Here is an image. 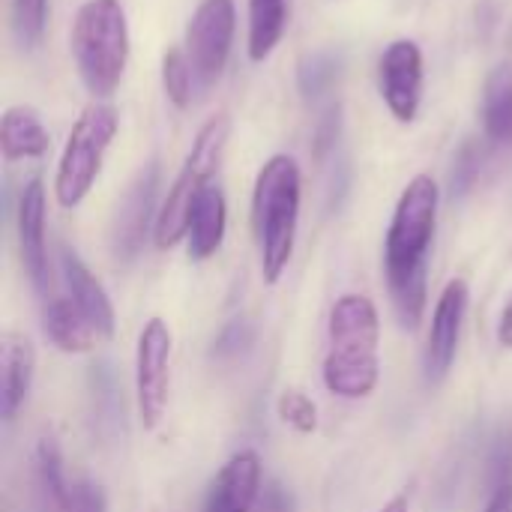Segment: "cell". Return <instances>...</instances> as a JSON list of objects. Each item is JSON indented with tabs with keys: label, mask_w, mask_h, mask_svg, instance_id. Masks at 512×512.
<instances>
[{
	"label": "cell",
	"mask_w": 512,
	"mask_h": 512,
	"mask_svg": "<svg viewBox=\"0 0 512 512\" xmlns=\"http://www.w3.org/2000/svg\"><path fill=\"white\" fill-rule=\"evenodd\" d=\"M279 417L291 426V429H297L300 435H309V432H315L318 429V408H315V402L306 396V393H300V390H288V393H282L279 396Z\"/></svg>",
	"instance_id": "d4e9b609"
},
{
	"label": "cell",
	"mask_w": 512,
	"mask_h": 512,
	"mask_svg": "<svg viewBox=\"0 0 512 512\" xmlns=\"http://www.w3.org/2000/svg\"><path fill=\"white\" fill-rule=\"evenodd\" d=\"M114 135H117V111L111 105L93 102L81 111V117L75 120L66 138L54 177V195L60 207H78L87 198V192L93 189L102 171Z\"/></svg>",
	"instance_id": "8992f818"
},
{
	"label": "cell",
	"mask_w": 512,
	"mask_h": 512,
	"mask_svg": "<svg viewBox=\"0 0 512 512\" xmlns=\"http://www.w3.org/2000/svg\"><path fill=\"white\" fill-rule=\"evenodd\" d=\"M477 171H480V156L471 147H465L462 156H459V165L453 171V192H459V195L468 192L471 183H474V177H477Z\"/></svg>",
	"instance_id": "f546056e"
},
{
	"label": "cell",
	"mask_w": 512,
	"mask_h": 512,
	"mask_svg": "<svg viewBox=\"0 0 512 512\" xmlns=\"http://www.w3.org/2000/svg\"><path fill=\"white\" fill-rule=\"evenodd\" d=\"M45 24H48V0H12L9 27L21 51H33L42 42Z\"/></svg>",
	"instance_id": "7402d4cb"
},
{
	"label": "cell",
	"mask_w": 512,
	"mask_h": 512,
	"mask_svg": "<svg viewBox=\"0 0 512 512\" xmlns=\"http://www.w3.org/2000/svg\"><path fill=\"white\" fill-rule=\"evenodd\" d=\"M261 495V462L252 450L228 459L213 480L201 512H252Z\"/></svg>",
	"instance_id": "4fadbf2b"
},
{
	"label": "cell",
	"mask_w": 512,
	"mask_h": 512,
	"mask_svg": "<svg viewBox=\"0 0 512 512\" xmlns=\"http://www.w3.org/2000/svg\"><path fill=\"white\" fill-rule=\"evenodd\" d=\"M36 483H39L42 495L48 498L51 510L63 512L72 483H66L63 453L54 438H39V444H36Z\"/></svg>",
	"instance_id": "44dd1931"
},
{
	"label": "cell",
	"mask_w": 512,
	"mask_h": 512,
	"mask_svg": "<svg viewBox=\"0 0 512 512\" xmlns=\"http://www.w3.org/2000/svg\"><path fill=\"white\" fill-rule=\"evenodd\" d=\"M246 345H252V330L246 321H234L222 330V336L216 339V348L213 354L216 357H231V354H240Z\"/></svg>",
	"instance_id": "83f0119b"
},
{
	"label": "cell",
	"mask_w": 512,
	"mask_h": 512,
	"mask_svg": "<svg viewBox=\"0 0 512 512\" xmlns=\"http://www.w3.org/2000/svg\"><path fill=\"white\" fill-rule=\"evenodd\" d=\"M423 51L414 39H396L387 45L378 63V87L390 114L399 123H414L423 102Z\"/></svg>",
	"instance_id": "9c48e42d"
},
{
	"label": "cell",
	"mask_w": 512,
	"mask_h": 512,
	"mask_svg": "<svg viewBox=\"0 0 512 512\" xmlns=\"http://www.w3.org/2000/svg\"><path fill=\"white\" fill-rule=\"evenodd\" d=\"M339 78V57L330 51H318L309 54L300 66V90L306 96H321L333 87V81Z\"/></svg>",
	"instance_id": "cb8c5ba5"
},
{
	"label": "cell",
	"mask_w": 512,
	"mask_h": 512,
	"mask_svg": "<svg viewBox=\"0 0 512 512\" xmlns=\"http://www.w3.org/2000/svg\"><path fill=\"white\" fill-rule=\"evenodd\" d=\"M237 30V9L234 0H201L186 24L183 54L192 66L198 90H210L231 57Z\"/></svg>",
	"instance_id": "52a82bcc"
},
{
	"label": "cell",
	"mask_w": 512,
	"mask_h": 512,
	"mask_svg": "<svg viewBox=\"0 0 512 512\" xmlns=\"http://www.w3.org/2000/svg\"><path fill=\"white\" fill-rule=\"evenodd\" d=\"M303 177L297 159L279 153L264 162L252 192V225L261 252V270L276 285L294 255L297 222H300Z\"/></svg>",
	"instance_id": "3957f363"
},
{
	"label": "cell",
	"mask_w": 512,
	"mask_h": 512,
	"mask_svg": "<svg viewBox=\"0 0 512 512\" xmlns=\"http://www.w3.org/2000/svg\"><path fill=\"white\" fill-rule=\"evenodd\" d=\"M51 147L48 129L42 117L27 105H12L0 120V150L6 162L18 159H42Z\"/></svg>",
	"instance_id": "2e32d148"
},
{
	"label": "cell",
	"mask_w": 512,
	"mask_h": 512,
	"mask_svg": "<svg viewBox=\"0 0 512 512\" xmlns=\"http://www.w3.org/2000/svg\"><path fill=\"white\" fill-rule=\"evenodd\" d=\"M441 192L429 174H417L399 195L387 243L384 267L387 285L402 327H417L426 309V255L435 237Z\"/></svg>",
	"instance_id": "6da1fadb"
},
{
	"label": "cell",
	"mask_w": 512,
	"mask_h": 512,
	"mask_svg": "<svg viewBox=\"0 0 512 512\" xmlns=\"http://www.w3.org/2000/svg\"><path fill=\"white\" fill-rule=\"evenodd\" d=\"M18 243L21 261L33 288L48 300L51 294V264L45 249V186L33 177L18 198Z\"/></svg>",
	"instance_id": "7c38bea8"
},
{
	"label": "cell",
	"mask_w": 512,
	"mask_h": 512,
	"mask_svg": "<svg viewBox=\"0 0 512 512\" xmlns=\"http://www.w3.org/2000/svg\"><path fill=\"white\" fill-rule=\"evenodd\" d=\"M489 486L492 495L504 486H512V432L495 438V447L489 453Z\"/></svg>",
	"instance_id": "484cf974"
},
{
	"label": "cell",
	"mask_w": 512,
	"mask_h": 512,
	"mask_svg": "<svg viewBox=\"0 0 512 512\" xmlns=\"http://www.w3.org/2000/svg\"><path fill=\"white\" fill-rule=\"evenodd\" d=\"M486 512H512V486H504L492 495Z\"/></svg>",
	"instance_id": "1f68e13d"
},
{
	"label": "cell",
	"mask_w": 512,
	"mask_h": 512,
	"mask_svg": "<svg viewBox=\"0 0 512 512\" xmlns=\"http://www.w3.org/2000/svg\"><path fill=\"white\" fill-rule=\"evenodd\" d=\"M60 267H63L66 288H69V300L81 309V315L99 333V339H111L114 336V306H111L102 282L87 270V264L69 246L60 249Z\"/></svg>",
	"instance_id": "5bb4252c"
},
{
	"label": "cell",
	"mask_w": 512,
	"mask_h": 512,
	"mask_svg": "<svg viewBox=\"0 0 512 512\" xmlns=\"http://www.w3.org/2000/svg\"><path fill=\"white\" fill-rule=\"evenodd\" d=\"M381 321L369 297L345 294L330 312V351L324 384L342 399H366L378 387Z\"/></svg>",
	"instance_id": "7a4b0ae2"
},
{
	"label": "cell",
	"mask_w": 512,
	"mask_h": 512,
	"mask_svg": "<svg viewBox=\"0 0 512 512\" xmlns=\"http://www.w3.org/2000/svg\"><path fill=\"white\" fill-rule=\"evenodd\" d=\"M252 512H294V498L279 483H267Z\"/></svg>",
	"instance_id": "f1b7e54d"
},
{
	"label": "cell",
	"mask_w": 512,
	"mask_h": 512,
	"mask_svg": "<svg viewBox=\"0 0 512 512\" xmlns=\"http://www.w3.org/2000/svg\"><path fill=\"white\" fill-rule=\"evenodd\" d=\"M228 132H231L228 117L216 114L195 135L192 150H189V156H186V162L156 216V225H153V240L159 249H171L189 234V216H192L195 198L201 195L204 186H210V177L219 171V162H222L225 144H228Z\"/></svg>",
	"instance_id": "5b68a950"
},
{
	"label": "cell",
	"mask_w": 512,
	"mask_h": 512,
	"mask_svg": "<svg viewBox=\"0 0 512 512\" xmlns=\"http://www.w3.org/2000/svg\"><path fill=\"white\" fill-rule=\"evenodd\" d=\"M69 51L93 99L117 93L129 63V21L120 0H84L69 30Z\"/></svg>",
	"instance_id": "277c9868"
},
{
	"label": "cell",
	"mask_w": 512,
	"mask_h": 512,
	"mask_svg": "<svg viewBox=\"0 0 512 512\" xmlns=\"http://www.w3.org/2000/svg\"><path fill=\"white\" fill-rule=\"evenodd\" d=\"M156 189H159V165L147 162L132 183L126 186L114 222H111V249L117 261H132L144 249L147 228L153 222V207H156Z\"/></svg>",
	"instance_id": "30bf717a"
},
{
	"label": "cell",
	"mask_w": 512,
	"mask_h": 512,
	"mask_svg": "<svg viewBox=\"0 0 512 512\" xmlns=\"http://www.w3.org/2000/svg\"><path fill=\"white\" fill-rule=\"evenodd\" d=\"M63 512H108L105 492L90 480H78L69 486V498H66Z\"/></svg>",
	"instance_id": "4316f807"
},
{
	"label": "cell",
	"mask_w": 512,
	"mask_h": 512,
	"mask_svg": "<svg viewBox=\"0 0 512 512\" xmlns=\"http://www.w3.org/2000/svg\"><path fill=\"white\" fill-rule=\"evenodd\" d=\"M162 87L165 96L177 105V108H189L192 102V90H198L192 66L183 54V48H171L162 57Z\"/></svg>",
	"instance_id": "603a6c76"
},
{
	"label": "cell",
	"mask_w": 512,
	"mask_h": 512,
	"mask_svg": "<svg viewBox=\"0 0 512 512\" xmlns=\"http://www.w3.org/2000/svg\"><path fill=\"white\" fill-rule=\"evenodd\" d=\"M288 27V0H249V60L264 63Z\"/></svg>",
	"instance_id": "d6986e66"
},
{
	"label": "cell",
	"mask_w": 512,
	"mask_h": 512,
	"mask_svg": "<svg viewBox=\"0 0 512 512\" xmlns=\"http://www.w3.org/2000/svg\"><path fill=\"white\" fill-rule=\"evenodd\" d=\"M45 336L63 351V354H87L99 333L90 327V321L81 315V309L69 297L51 294L45 300Z\"/></svg>",
	"instance_id": "ac0fdd59"
},
{
	"label": "cell",
	"mask_w": 512,
	"mask_h": 512,
	"mask_svg": "<svg viewBox=\"0 0 512 512\" xmlns=\"http://www.w3.org/2000/svg\"><path fill=\"white\" fill-rule=\"evenodd\" d=\"M483 129L492 141L512 144V66L492 69L483 87Z\"/></svg>",
	"instance_id": "ffe728a7"
},
{
	"label": "cell",
	"mask_w": 512,
	"mask_h": 512,
	"mask_svg": "<svg viewBox=\"0 0 512 512\" xmlns=\"http://www.w3.org/2000/svg\"><path fill=\"white\" fill-rule=\"evenodd\" d=\"M498 342H501L504 348H512V297H510V303L504 306V312H501V324H498Z\"/></svg>",
	"instance_id": "4dcf8cb0"
},
{
	"label": "cell",
	"mask_w": 512,
	"mask_h": 512,
	"mask_svg": "<svg viewBox=\"0 0 512 512\" xmlns=\"http://www.w3.org/2000/svg\"><path fill=\"white\" fill-rule=\"evenodd\" d=\"M468 315V282L465 279H453L444 294L438 297L435 315H432V330H429V342H426V381L429 384H441L456 360L459 351V339H462V324Z\"/></svg>",
	"instance_id": "8fae6325"
},
{
	"label": "cell",
	"mask_w": 512,
	"mask_h": 512,
	"mask_svg": "<svg viewBox=\"0 0 512 512\" xmlns=\"http://www.w3.org/2000/svg\"><path fill=\"white\" fill-rule=\"evenodd\" d=\"M0 411L3 420H15L18 408L24 405L30 384H33V372H36V354L27 336L21 333H3L0 339Z\"/></svg>",
	"instance_id": "9a60e30c"
},
{
	"label": "cell",
	"mask_w": 512,
	"mask_h": 512,
	"mask_svg": "<svg viewBox=\"0 0 512 512\" xmlns=\"http://www.w3.org/2000/svg\"><path fill=\"white\" fill-rule=\"evenodd\" d=\"M381 512H408V501L405 498H393Z\"/></svg>",
	"instance_id": "d6a6232c"
},
{
	"label": "cell",
	"mask_w": 512,
	"mask_h": 512,
	"mask_svg": "<svg viewBox=\"0 0 512 512\" xmlns=\"http://www.w3.org/2000/svg\"><path fill=\"white\" fill-rule=\"evenodd\" d=\"M225 225H228V207L225 195L219 186H204L201 195L195 198L192 216H189V255L195 261H204L219 252L225 240Z\"/></svg>",
	"instance_id": "e0dca14e"
},
{
	"label": "cell",
	"mask_w": 512,
	"mask_h": 512,
	"mask_svg": "<svg viewBox=\"0 0 512 512\" xmlns=\"http://www.w3.org/2000/svg\"><path fill=\"white\" fill-rule=\"evenodd\" d=\"M171 369V330L162 318L147 321L135 354V393L144 429H156L168 405V372Z\"/></svg>",
	"instance_id": "ba28073f"
}]
</instances>
